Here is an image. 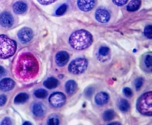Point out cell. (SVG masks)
Masks as SVG:
<instances>
[{"label": "cell", "instance_id": "cell-15", "mask_svg": "<svg viewBox=\"0 0 152 125\" xmlns=\"http://www.w3.org/2000/svg\"><path fill=\"white\" fill-rule=\"evenodd\" d=\"M78 85L76 81L73 80L67 81L65 83V88L66 92L68 94L72 95L74 94L77 89Z\"/></svg>", "mask_w": 152, "mask_h": 125}, {"label": "cell", "instance_id": "cell-4", "mask_svg": "<svg viewBox=\"0 0 152 125\" xmlns=\"http://www.w3.org/2000/svg\"><path fill=\"white\" fill-rule=\"evenodd\" d=\"M152 92H146L137 99V108L140 113L145 116L152 115Z\"/></svg>", "mask_w": 152, "mask_h": 125}, {"label": "cell", "instance_id": "cell-14", "mask_svg": "<svg viewBox=\"0 0 152 125\" xmlns=\"http://www.w3.org/2000/svg\"><path fill=\"white\" fill-rule=\"evenodd\" d=\"M13 10L15 14L21 15L26 12L27 9V5L22 1H17L13 5Z\"/></svg>", "mask_w": 152, "mask_h": 125}, {"label": "cell", "instance_id": "cell-36", "mask_svg": "<svg viewBox=\"0 0 152 125\" xmlns=\"http://www.w3.org/2000/svg\"><path fill=\"white\" fill-rule=\"evenodd\" d=\"M120 124L119 122H113V123H109V124Z\"/></svg>", "mask_w": 152, "mask_h": 125}, {"label": "cell", "instance_id": "cell-11", "mask_svg": "<svg viewBox=\"0 0 152 125\" xmlns=\"http://www.w3.org/2000/svg\"><path fill=\"white\" fill-rule=\"evenodd\" d=\"M70 56L67 52L64 51H59L56 56V62L58 66L63 67L68 62Z\"/></svg>", "mask_w": 152, "mask_h": 125}, {"label": "cell", "instance_id": "cell-10", "mask_svg": "<svg viewBox=\"0 0 152 125\" xmlns=\"http://www.w3.org/2000/svg\"><path fill=\"white\" fill-rule=\"evenodd\" d=\"M95 0H78L77 5L80 10L83 12H88L94 8Z\"/></svg>", "mask_w": 152, "mask_h": 125}, {"label": "cell", "instance_id": "cell-16", "mask_svg": "<svg viewBox=\"0 0 152 125\" xmlns=\"http://www.w3.org/2000/svg\"><path fill=\"white\" fill-rule=\"evenodd\" d=\"M59 81L56 78L53 77L48 78L44 82V85L48 89L56 88L58 86Z\"/></svg>", "mask_w": 152, "mask_h": 125}, {"label": "cell", "instance_id": "cell-21", "mask_svg": "<svg viewBox=\"0 0 152 125\" xmlns=\"http://www.w3.org/2000/svg\"><path fill=\"white\" fill-rule=\"evenodd\" d=\"M115 113L113 110H108L105 111L103 114V118L105 121H110L114 118Z\"/></svg>", "mask_w": 152, "mask_h": 125}, {"label": "cell", "instance_id": "cell-6", "mask_svg": "<svg viewBox=\"0 0 152 125\" xmlns=\"http://www.w3.org/2000/svg\"><path fill=\"white\" fill-rule=\"evenodd\" d=\"M49 102L51 106L59 108L65 104L66 102V97L63 93L55 92L50 95L49 98Z\"/></svg>", "mask_w": 152, "mask_h": 125}, {"label": "cell", "instance_id": "cell-24", "mask_svg": "<svg viewBox=\"0 0 152 125\" xmlns=\"http://www.w3.org/2000/svg\"><path fill=\"white\" fill-rule=\"evenodd\" d=\"M144 34L148 39H151L152 38V26L151 25H147L144 30Z\"/></svg>", "mask_w": 152, "mask_h": 125}, {"label": "cell", "instance_id": "cell-7", "mask_svg": "<svg viewBox=\"0 0 152 125\" xmlns=\"http://www.w3.org/2000/svg\"><path fill=\"white\" fill-rule=\"evenodd\" d=\"M18 37L22 43L25 44L31 40L33 37V32L29 27H24L18 32Z\"/></svg>", "mask_w": 152, "mask_h": 125}, {"label": "cell", "instance_id": "cell-17", "mask_svg": "<svg viewBox=\"0 0 152 125\" xmlns=\"http://www.w3.org/2000/svg\"><path fill=\"white\" fill-rule=\"evenodd\" d=\"M141 5V0H132L127 6V10L129 12H134L139 9Z\"/></svg>", "mask_w": 152, "mask_h": 125}, {"label": "cell", "instance_id": "cell-23", "mask_svg": "<svg viewBox=\"0 0 152 125\" xmlns=\"http://www.w3.org/2000/svg\"><path fill=\"white\" fill-rule=\"evenodd\" d=\"M109 52L110 49L109 48L104 46L100 47L98 50V53L99 55L103 57L107 56L109 54Z\"/></svg>", "mask_w": 152, "mask_h": 125}, {"label": "cell", "instance_id": "cell-19", "mask_svg": "<svg viewBox=\"0 0 152 125\" xmlns=\"http://www.w3.org/2000/svg\"><path fill=\"white\" fill-rule=\"evenodd\" d=\"M117 105L120 110L124 112L128 111L130 107L129 102L126 99H123V98L120 99L118 101Z\"/></svg>", "mask_w": 152, "mask_h": 125}, {"label": "cell", "instance_id": "cell-27", "mask_svg": "<svg viewBox=\"0 0 152 125\" xmlns=\"http://www.w3.org/2000/svg\"><path fill=\"white\" fill-rule=\"evenodd\" d=\"M144 82V80L143 78H139L136 79L134 81V86L136 90H138L141 87Z\"/></svg>", "mask_w": 152, "mask_h": 125}, {"label": "cell", "instance_id": "cell-29", "mask_svg": "<svg viewBox=\"0 0 152 125\" xmlns=\"http://www.w3.org/2000/svg\"><path fill=\"white\" fill-rule=\"evenodd\" d=\"M94 91V88L92 87H88L84 91L85 96L88 97H91L93 94Z\"/></svg>", "mask_w": 152, "mask_h": 125}, {"label": "cell", "instance_id": "cell-13", "mask_svg": "<svg viewBox=\"0 0 152 125\" xmlns=\"http://www.w3.org/2000/svg\"><path fill=\"white\" fill-rule=\"evenodd\" d=\"M109 99V95L104 92H100L98 93L95 97L96 104L99 106H103L107 104Z\"/></svg>", "mask_w": 152, "mask_h": 125}, {"label": "cell", "instance_id": "cell-32", "mask_svg": "<svg viewBox=\"0 0 152 125\" xmlns=\"http://www.w3.org/2000/svg\"><path fill=\"white\" fill-rule=\"evenodd\" d=\"M41 5L47 6L56 2L57 0H37Z\"/></svg>", "mask_w": 152, "mask_h": 125}, {"label": "cell", "instance_id": "cell-35", "mask_svg": "<svg viewBox=\"0 0 152 125\" xmlns=\"http://www.w3.org/2000/svg\"><path fill=\"white\" fill-rule=\"evenodd\" d=\"M6 74V71L2 66H0V78H2Z\"/></svg>", "mask_w": 152, "mask_h": 125}, {"label": "cell", "instance_id": "cell-30", "mask_svg": "<svg viewBox=\"0 0 152 125\" xmlns=\"http://www.w3.org/2000/svg\"><path fill=\"white\" fill-rule=\"evenodd\" d=\"M59 123V120H58L57 118H56V117H52V118H50L48 121V125H58Z\"/></svg>", "mask_w": 152, "mask_h": 125}, {"label": "cell", "instance_id": "cell-31", "mask_svg": "<svg viewBox=\"0 0 152 125\" xmlns=\"http://www.w3.org/2000/svg\"><path fill=\"white\" fill-rule=\"evenodd\" d=\"M129 0H112L113 3L118 7L124 6L128 2Z\"/></svg>", "mask_w": 152, "mask_h": 125}, {"label": "cell", "instance_id": "cell-2", "mask_svg": "<svg viewBox=\"0 0 152 125\" xmlns=\"http://www.w3.org/2000/svg\"><path fill=\"white\" fill-rule=\"evenodd\" d=\"M93 42L91 33L85 30H80L73 33L69 39L71 47L77 50H82L90 47Z\"/></svg>", "mask_w": 152, "mask_h": 125}, {"label": "cell", "instance_id": "cell-3", "mask_svg": "<svg viewBox=\"0 0 152 125\" xmlns=\"http://www.w3.org/2000/svg\"><path fill=\"white\" fill-rule=\"evenodd\" d=\"M16 42L7 35H0V58L7 59L13 56L17 50Z\"/></svg>", "mask_w": 152, "mask_h": 125}, {"label": "cell", "instance_id": "cell-9", "mask_svg": "<svg viewBox=\"0 0 152 125\" xmlns=\"http://www.w3.org/2000/svg\"><path fill=\"white\" fill-rule=\"evenodd\" d=\"M95 17L98 22L102 23H106L110 19V15L108 11L104 8H99L96 11Z\"/></svg>", "mask_w": 152, "mask_h": 125}, {"label": "cell", "instance_id": "cell-18", "mask_svg": "<svg viewBox=\"0 0 152 125\" xmlns=\"http://www.w3.org/2000/svg\"><path fill=\"white\" fill-rule=\"evenodd\" d=\"M33 113L36 117H41L43 116L45 113L43 105L40 103L34 104L33 106Z\"/></svg>", "mask_w": 152, "mask_h": 125}, {"label": "cell", "instance_id": "cell-8", "mask_svg": "<svg viewBox=\"0 0 152 125\" xmlns=\"http://www.w3.org/2000/svg\"><path fill=\"white\" fill-rule=\"evenodd\" d=\"M14 19L10 13L4 11L0 14V24L6 28L11 27L14 24Z\"/></svg>", "mask_w": 152, "mask_h": 125}, {"label": "cell", "instance_id": "cell-34", "mask_svg": "<svg viewBox=\"0 0 152 125\" xmlns=\"http://www.w3.org/2000/svg\"><path fill=\"white\" fill-rule=\"evenodd\" d=\"M11 121L9 118H6L3 119L1 122V125H11Z\"/></svg>", "mask_w": 152, "mask_h": 125}, {"label": "cell", "instance_id": "cell-12", "mask_svg": "<svg viewBox=\"0 0 152 125\" xmlns=\"http://www.w3.org/2000/svg\"><path fill=\"white\" fill-rule=\"evenodd\" d=\"M15 82L10 78H5L0 81V89L3 91H8L14 88Z\"/></svg>", "mask_w": 152, "mask_h": 125}, {"label": "cell", "instance_id": "cell-25", "mask_svg": "<svg viewBox=\"0 0 152 125\" xmlns=\"http://www.w3.org/2000/svg\"><path fill=\"white\" fill-rule=\"evenodd\" d=\"M152 56L151 54L146 56L145 58V66L149 69H152Z\"/></svg>", "mask_w": 152, "mask_h": 125}, {"label": "cell", "instance_id": "cell-20", "mask_svg": "<svg viewBox=\"0 0 152 125\" xmlns=\"http://www.w3.org/2000/svg\"><path fill=\"white\" fill-rule=\"evenodd\" d=\"M29 98V95L26 93H20L16 96L14 102L16 104H22L25 102Z\"/></svg>", "mask_w": 152, "mask_h": 125}, {"label": "cell", "instance_id": "cell-28", "mask_svg": "<svg viewBox=\"0 0 152 125\" xmlns=\"http://www.w3.org/2000/svg\"><path fill=\"white\" fill-rule=\"evenodd\" d=\"M123 92L124 95L127 97H131L132 96L133 92L131 89L129 87H125L123 90Z\"/></svg>", "mask_w": 152, "mask_h": 125}, {"label": "cell", "instance_id": "cell-22", "mask_svg": "<svg viewBox=\"0 0 152 125\" xmlns=\"http://www.w3.org/2000/svg\"><path fill=\"white\" fill-rule=\"evenodd\" d=\"M34 94L35 96L38 98H44L48 96V93L45 89H39L35 90Z\"/></svg>", "mask_w": 152, "mask_h": 125}, {"label": "cell", "instance_id": "cell-33", "mask_svg": "<svg viewBox=\"0 0 152 125\" xmlns=\"http://www.w3.org/2000/svg\"><path fill=\"white\" fill-rule=\"evenodd\" d=\"M7 97L4 95H0V106H2L7 102Z\"/></svg>", "mask_w": 152, "mask_h": 125}, {"label": "cell", "instance_id": "cell-1", "mask_svg": "<svg viewBox=\"0 0 152 125\" xmlns=\"http://www.w3.org/2000/svg\"><path fill=\"white\" fill-rule=\"evenodd\" d=\"M39 71V64L34 55L28 52L19 55L17 61V76L23 80L31 79L36 77Z\"/></svg>", "mask_w": 152, "mask_h": 125}, {"label": "cell", "instance_id": "cell-5", "mask_svg": "<svg viewBox=\"0 0 152 125\" xmlns=\"http://www.w3.org/2000/svg\"><path fill=\"white\" fill-rule=\"evenodd\" d=\"M88 66V60L83 57H79L70 63L68 70L71 73L77 75L83 73L87 70Z\"/></svg>", "mask_w": 152, "mask_h": 125}, {"label": "cell", "instance_id": "cell-26", "mask_svg": "<svg viewBox=\"0 0 152 125\" xmlns=\"http://www.w3.org/2000/svg\"><path fill=\"white\" fill-rule=\"evenodd\" d=\"M67 9V6L65 4L60 6L56 11V14L57 15L61 16L64 15Z\"/></svg>", "mask_w": 152, "mask_h": 125}]
</instances>
